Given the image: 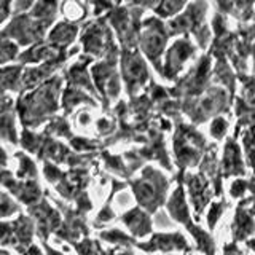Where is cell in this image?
<instances>
[{
    "instance_id": "1",
    "label": "cell",
    "mask_w": 255,
    "mask_h": 255,
    "mask_svg": "<svg viewBox=\"0 0 255 255\" xmlns=\"http://www.w3.org/2000/svg\"><path fill=\"white\" fill-rule=\"evenodd\" d=\"M211 143L212 142L206 139L198 126L183 120L174 122L172 151L174 163L177 166V175H185L190 169L198 167Z\"/></svg>"
},
{
    "instance_id": "2",
    "label": "cell",
    "mask_w": 255,
    "mask_h": 255,
    "mask_svg": "<svg viewBox=\"0 0 255 255\" xmlns=\"http://www.w3.org/2000/svg\"><path fill=\"white\" fill-rule=\"evenodd\" d=\"M209 8L207 2H188L182 13L166 21L169 37H193L199 51L207 53L212 42V29L207 22Z\"/></svg>"
},
{
    "instance_id": "3",
    "label": "cell",
    "mask_w": 255,
    "mask_h": 255,
    "mask_svg": "<svg viewBox=\"0 0 255 255\" xmlns=\"http://www.w3.org/2000/svg\"><path fill=\"white\" fill-rule=\"evenodd\" d=\"M233 101L235 99L231 98L225 88L212 83L201 96L180 102L182 117L185 115L188 123L191 125L201 126L204 123H209L215 117H230L231 109H233Z\"/></svg>"
},
{
    "instance_id": "4",
    "label": "cell",
    "mask_w": 255,
    "mask_h": 255,
    "mask_svg": "<svg viewBox=\"0 0 255 255\" xmlns=\"http://www.w3.org/2000/svg\"><path fill=\"white\" fill-rule=\"evenodd\" d=\"M172 183L174 179L166 177L155 166H145L139 177L131 180L129 185L139 207L151 215L166 204Z\"/></svg>"
},
{
    "instance_id": "5",
    "label": "cell",
    "mask_w": 255,
    "mask_h": 255,
    "mask_svg": "<svg viewBox=\"0 0 255 255\" xmlns=\"http://www.w3.org/2000/svg\"><path fill=\"white\" fill-rule=\"evenodd\" d=\"M169 38V32H167L166 22L163 19L153 14L142 21L137 50L153 66L159 77L163 72V56L167 50Z\"/></svg>"
},
{
    "instance_id": "6",
    "label": "cell",
    "mask_w": 255,
    "mask_h": 255,
    "mask_svg": "<svg viewBox=\"0 0 255 255\" xmlns=\"http://www.w3.org/2000/svg\"><path fill=\"white\" fill-rule=\"evenodd\" d=\"M212 58L207 53H203L174 86L169 88L171 98L182 102L201 96L212 85Z\"/></svg>"
},
{
    "instance_id": "7",
    "label": "cell",
    "mask_w": 255,
    "mask_h": 255,
    "mask_svg": "<svg viewBox=\"0 0 255 255\" xmlns=\"http://www.w3.org/2000/svg\"><path fill=\"white\" fill-rule=\"evenodd\" d=\"M198 50L199 48L191 37L175 38L163 56L161 77L166 82L175 83L187 72L188 64L198 59Z\"/></svg>"
},
{
    "instance_id": "8",
    "label": "cell",
    "mask_w": 255,
    "mask_h": 255,
    "mask_svg": "<svg viewBox=\"0 0 255 255\" xmlns=\"http://www.w3.org/2000/svg\"><path fill=\"white\" fill-rule=\"evenodd\" d=\"M120 64H122V77L128 94L131 99L137 98L139 91L145 90L148 82H151L145 58L137 48H134V50H125L123 48Z\"/></svg>"
},
{
    "instance_id": "9",
    "label": "cell",
    "mask_w": 255,
    "mask_h": 255,
    "mask_svg": "<svg viewBox=\"0 0 255 255\" xmlns=\"http://www.w3.org/2000/svg\"><path fill=\"white\" fill-rule=\"evenodd\" d=\"M183 187H185L187 199L195 220H199L206 214L207 207L214 201L212 182L201 171H188L183 175Z\"/></svg>"
},
{
    "instance_id": "10",
    "label": "cell",
    "mask_w": 255,
    "mask_h": 255,
    "mask_svg": "<svg viewBox=\"0 0 255 255\" xmlns=\"http://www.w3.org/2000/svg\"><path fill=\"white\" fill-rule=\"evenodd\" d=\"M135 247L147 254H193V247L182 231H159L151 233L148 241L135 243Z\"/></svg>"
},
{
    "instance_id": "11",
    "label": "cell",
    "mask_w": 255,
    "mask_h": 255,
    "mask_svg": "<svg viewBox=\"0 0 255 255\" xmlns=\"http://www.w3.org/2000/svg\"><path fill=\"white\" fill-rule=\"evenodd\" d=\"M219 177L222 180L227 179H243L247 177V166L243 148L239 142L228 135L225 139V145L222 148V156L219 163Z\"/></svg>"
},
{
    "instance_id": "12",
    "label": "cell",
    "mask_w": 255,
    "mask_h": 255,
    "mask_svg": "<svg viewBox=\"0 0 255 255\" xmlns=\"http://www.w3.org/2000/svg\"><path fill=\"white\" fill-rule=\"evenodd\" d=\"M230 233L231 241L238 244L255 236V206L249 196L238 203L230 225Z\"/></svg>"
},
{
    "instance_id": "13",
    "label": "cell",
    "mask_w": 255,
    "mask_h": 255,
    "mask_svg": "<svg viewBox=\"0 0 255 255\" xmlns=\"http://www.w3.org/2000/svg\"><path fill=\"white\" fill-rule=\"evenodd\" d=\"M122 222L129 231V236H132L135 241L153 233V222H151L150 214L139 206L125 212L122 215Z\"/></svg>"
},
{
    "instance_id": "14",
    "label": "cell",
    "mask_w": 255,
    "mask_h": 255,
    "mask_svg": "<svg viewBox=\"0 0 255 255\" xmlns=\"http://www.w3.org/2000/svg\"><path fill=\"white\" fill-rule=\"evenodd\" d=\"M212 83L219 85L230 93L231 98H236V90H238V75L231 67L228 59H214L212 66Z\"/></svg>"
},
{
    "instance_id": "15",
    "label": "cell",
    "mask_w": 255,
    "mask_h": 255,
    "mask_svg": "<svg viewBox=\"0 0 255 255\" xmlns=\"http://www.w3.org/2000/svg\"><path fill=\"white\" fill-rule=\"evenodd\" d=\"M215 11L235 18L239 24H251L255 21L254 2H215Z\"/></svg>"
},
{
    "instance_id": "16",
    "label": "cell",
    "mask_w": 255,
    "mask_h": 255,
    "mask_svg": "<svg viewBox=\"0 0 255 255\" xmlns=\"http://www.w3.org/2000/svg\"><path fill=\"white\" fill-rule=\"evenodd\" d=\"M188 2H179V0H164V2H150V10L155 13L156 18L169 21L183 11Z\"/></svg>"
},
{
    "instance_id": "17",
    "label": "cell",
    "mask_w": 255,
    "mask_h": 255,
    "mask_svg": "<svg viewBox=\"0 0 255 255\" xmlns=\"http://www.w3.org/2000/svg\"><path fill=\"white\" fill-rule=\"evenodd\" d=\"M228 207H230V204L225 196L217 198L215 201H212L209 204V207H207V211H206V225H207V231H209V233H212L215 227L219 225V222L222 220L223 214L227 212Z\"/></svg>"
},
{
    "instance_id": "18",
    "label": "cell",
    "mask_w": 255,
    "mask_h": 255,
    "mask_svg": "<svg viewBox=\"0 0 255 255\" xmlns=\"http://www.w3.org/2000/svg\"><path fill=\"white\" fill-rule=\"evenodd\" d=\"M209 135L215 140V143L222 142L223 139L228 137V131H230V118L225 115H220V117H215L209 122Z\"/></svg>"
},
{
    "instance_id": "19",
    "label": "cell",
    "mask_w": 255,
    "mask_h": 255,
    "mask_svg": "<svg viewBox=\"0 0 255 255\" xmlns=\"http://www.w3.org/2000/svg\"><path fill=\"white\" fill-rule=\"evenodd\" d=\"M75 34H77V27L75 26L62 22L51 32V42L56 43V45H59V46L69 45L72 40L75 38Z\"/></svg>"
},
{
    "instance_id": "20",
    "label": "cell",
    "mask_w": 255,
    "mask_h": 255,
    "mask_svg": "<svg viewBox=\"0 0 255 255\" xmlns=\"http://www.w3.org/2000/svg\"><path fill=\"white\" fill-rule=\"evenodd\" d=\"M251 190V177H243V179H233L228 187L230 198L236 199V201H243L244 198L249 196Z\"/></svg>"
},
{
    "instance_id": "21",
    "label": "cell",
    "mask_w": 255,
    "mask_h": 255,
    "mask_svg": "<svg viewBox=\"0 0 255 255\" xmlns=\"http://www.w3.org/2000/svg\"><path fill=\"white\" fill-rule=\"evenodd\" d=\"M14 54H16V46L8 42L5 37L2 38V35H0V62L13 59Z\"/></svg>"
},
{
    "instance_id": "22",
    "label": "cell",
    "mask_w": 255,
    "mask_h": 255,
    "mask_svg": "<svg viewBox=\"0 0 255 255\" xmlns=\"http://www.w3.org/2000/svg\"><path fill=\"white\" fill-rule=\"evenodd\" d=\"M222 255H246V252L239 247L238 243H233V241H230V243H225L222 247Z\"/></svg>"
},
{
    "instance_id": "23",
    "label": "cell",
    "mask_w": 255,
    "mask_h": 255,
    "mask_svg": "<svg viewBox=\"0 0 255 255\" xmlns=\"http://www.w3.org/2000/svg\"><path fill=\"white\" fill-rule=\"evenodd\" d=\"M109 255H134L131 247H115L114 251H110Z\"/></svg>"
},
{
    "instance_id": "24",
    "label": "cell",
    "mask_w": 255,
    "mask_h": 255,
    "mask_svg": "<svg viewBox=\"0 0 255 255\" xmlns=\"http://www.w3.org/2000/svg\"><path fill=\"white\" fill-rule=\"evenodd\" d=\"M244 244H246V249H247V251H251V252L255 254V236L251 238V239H247V241H246Z\"/></svg>"
},
{
    "instance_id": "25",
    "label": "cell",
    "mask_w": 255,
    "mask_h": 255,
    "mask_svg": "<svg viewBox=\"0 0 255 255\" xmlns=\"http://www.w3.org/2000/svg\"><path fill=\"white\" fill-rule=\"evenodd\" d=\"M6 8H8V3H0V21L6 18V14H8Z\"/></svg>"
},
{
    "instance_id": "26",
    "label": "cell",
    "mask_w": 255,
    "mask_h": 255,
    "mask_svg": "<svg viewBox=\"0 0 255 255\" xmlns=\"http://www.w3.org/2000/svg\"><path fill=\"white\" fill-rule=\"evenodd\" d=\"M251 167V169H252V177H255V161L249 166Z\"/></svg>"
},
{
    "instance_id": "27",
    "label": "cell",
    "mask_w": 255,
    "mask_h": 255,
    "mask_svg": "<svg viewBox=\"0 0 255 255\" xmlns=\"http://www.w3.org/2000/svg\"><path fill=\"white\" fill-rule=\"evenodd\" d=\"M48 254H50V255H61V254H56V252H53V251H48Z\"/></svg>"
},
{
    "instance_id": "28",
    "label": "cell",
    "mask_w": 255,
    "mask_h": 255,
    "mask_svg": "<svg viewBox=\"0 0 255 255\" xmlns=\"http://www.w3.org/2000/svg\"><path fill=\"white\" fill-rule=\"evenodd\" d=\"M172 255V254H171ZM180 255H193V254H180Z\"/></svg>"
}]
</instances>
